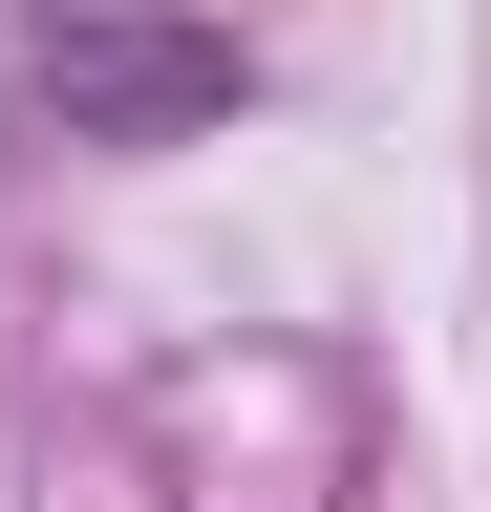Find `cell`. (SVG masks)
<instances>
[{
    "label": "cell",
    "instance_id": "1",
    "mask_svg": "<svg viewBox=\"0 0 491 512\" xmlns=\"http://www.w3.org/2000/svg\"><path fill=\"white\" fill-rule=\"evenodd\" d=\"M22 107L65 150H193V128L257 107V43L193 22V0H43L22 22Z\"/></svg>",
    "mask_w": 491,
    "mask_h": 512
}]
</instances>
